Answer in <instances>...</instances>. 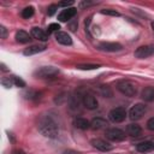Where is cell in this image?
Returning <instances> with one entry per match:
<instances>
[{
  "label": "cell",
  "instance_id": "obj_12",
  "mask_svg": "<svg viewBox=\"0 0 154 154\" xmlns=\"http://www.w3.org/2000/svg\"><path fill=\"white\" fill-rule=\"evenodd\" d=\"M55 40H57V42H59L60 45H64V46H70V45H72V38H71V36H70L67 32H65V31H58V32L55 34Z\"/></svg>",
  "mask_w": 154,
  "mask_h": 154
},
{
  "label": "cell",
  "instance_id": "obj_30",
  "mask_svg": "<svg viewBox=\"0 0 154 154\" xmlns=\"http://www.w3.org/2000/svg\"><path fill=\"white\" fill-rule=\"evenodd\" d=\"M6 36H7V30H6V28H5L4 25H0V37H1V38H6Z\"/></svg>",
  "mask_w": 154,
  "mask_h": 154
},
{
  "label": "cell",
  "instance_id": "obj_7",
  "mask_svg": "<svg viewBox=\"0 0 154 154\" xmlns=\"http://www.w3.org/2000/svg\"><path fill=\"white\" fill-rule=\"evenodd\" d=\"M154 55V46L153 45H146V46H140L135 51V57L138 59H146L148 57Z\"/></svg>",
  "mask_w": 154,
  "mask_h": 154
},
{
  "label": "cell",
  "instance_id": "obj_21",
  "mask_svg": "<svg viewBox=\"0 0 154 154\" xmlns=\"http://www.w3.org/2000/svg\"><path fill=\"white\" fill-rule=\"evenodd\" d=\"M10 79L12 82L13 85L18 87V88H24L25 87V82L20 78V77H17V76H10Z\"/></svg>",
  "mask_w": 154,
  "mask_h": 154
},
{
  "label": "cell",
  "instance_id": "obj_19",
  "mask_svg": "<svg viewBox=\"0 0 154 154\" xmlns=\"http://www.w3.org/2000/svg\"><path fill=\"white\" fill-rule=\"evenodd\" d=\"M73 125H75L77 129H79V130H87V129L90 128V122H89L88 119H85V118L78 117V118H76V119L73 120Z\"/></svg>",
  "mask_w": 154,
  "mask_h": 154
},
{
  "label": "cell",
  "instance_id": "obj_14",
  "mask_svg": "<svg viewBox=\"0 0 154 154\" xmlns=\"http://www.w3.org/2000/svg\"><path fill=\"white\" fill-rule=\"evenodd\" d=\"M107 125H108L107 120H106V119H103V118H101V117H96V118H94V119L90 122V128H91L93 130H101V129H106V128H107Z\"/></svg>",
  "mask_w": 154,
  "mask_h": 154
},
{
  "label": "cell",
  "instance_id": "obj_5",
  "mask_svg": "<svg viewBox=\"0 0 154 154\" xmlns=\"http://www.w3.org/2000/svg\"><path fill=\"white\" fill-rule=\"evenodd\" d=\"M146 112H147V106L144 103H141V102L140 103H136V105H134L130 108V111H129V118L131 120H138V119H141L144 116Z\"/></svg>",
  "mask_w": 154,
  "mask_h": 154
},
{
  "label": "cell",
  "instance_id": "obj_20",
  "mask_svg": "<svg viewBox=\"0 0 154 154\" xmlns=\"http://www.w3.org/2000/svg\"><path fill=\"white\" fill-rule=\"evenodd\" d=\"M14 38H16V41H17L18 43H28V42H30V40H31L30 35H29L26 31H24V30H18V31L16 32Z\"/></svg>",
  "mask_w": 154,
  "mask_h": 154
},
{
  "label": "cell",
  "instance_id": "obj_24",
  "mask_svg": "<svg viewBox=\"0 0 154 154\" xmlns=\"http://www.w3.org/2000/svg\"><path fill=\"white\" fill-rule=\"evenodd\" d=\"M102 14H107V16H113V17H118L119 12H117L116 10H102L101 11Z\"/></svg>",
  "mask_w": 154,
  "mask_h": 154
},
{
  "label": "cell",
  "instance_id": "obj_16",
  "mask_svg": "<svg viewBox=\"0 0 154 154\" xmlns=\"http://www.w3.org/2000/svg\"><path fill=\"white\" fill-rule=\"evenodd\" d=\"M136 149L140 153H147V152H152L154 150V141H144L141 142L136 146Z\"/></svg>",
  "mask_w": 154,
  "mask_h": 154
},
{
  "label": "cell",
  "instance_id": "obj_6",
  "mask_svg": "<svg viewBox=\"0 0 154 154\" xmlns=\"http://www.w3.org/2000/svg\"><path fill=\"white\" fill-rule=\"evenodd\" d=\"M108 118L112 123H122L126 118V109L124 107H116L109 111Z\"/></svg>",
  "mask_w": 154,
  "mask_h": 154
},
{
  "label": "cell",
  "instance_id": "obj_13",
  "mask_svg": "<svg viewBox=\"0 0 154 154\" xmlns=\"http://www.w3.org/2000/svg\"><path fill=\"white\" fill-rule=\"evenodd\" d=\"M46 48H47L46 45H31V46H29L28 48L24 49L23 54L26 55V57H29V55H34V54H37V53L43 52Z\"/></svg>",
  "mask_w": 154,
  "mask_h": 154
},
{
  "label": "cell",
  "instance_id": "obj_31",
  "mask_svg": "<svg viewBox=\"0 0 154 154\" xmlns=\"http://www.w3.org/2000/svg\"><path fill=\"white\" fill-rule=\"evenodd\" d=\"M70 29H71L72 31H76V29H77V22L71 23V24H70Z\"/></svg>",
  "mask_w": 154,
  "mask_h": 154
},
{
  "label": "cell",
  "instance_id": "obj_25",
  "mask_svg": "<svg viewBox=\"0 0 154 154\" xmlns=\"http://www.w3.org/2000/svg\"><path fill=\"white\" fill-rule=\"evenodd\" d=\"M1 83H2V85L5 87V88H11L13 84H12V82H11V79H10V77H5V78H2L1 79Z\"/></svg>",
  "mask_w": 154,
  "mask_h": 154
},
{
  "label": "cell",
  "instance_id": "obj_2",
  "mask_svg": "<svg viewBox=\"0 0 154 154\" xmlns=\"http://www.w3.org/2000/svg\"><path fill=\"white\" fill-rule=\"evenodd\" d=\"M117 89L125 96H135L136 93H137V89H136V85L130 82V81H125V79H122L117 83Z\"/></svg>",
  "mask_w": 154,
  "mask_h": 154
},
{
  "label": "cell",
  "instance_id": "obj_9",
  "mask_svg": "<svg viewBox=\"0 0 154 154\" xmlns=\"http://www.w3.org/2000/svg\"><path fill=\"white\" fill-rule=\"evenodd\" d=\"M82 102H83L84 107L88 108V109H96L97 108V105H99L96 97L93 94H89V93H87V94L83 95Z\"/></svg>",
  "mask_w": 154,
  "mask_h": 154
},
{
  "label": "cell",
  "instance_id": "obj_4",
  "mask_svg": "<svg viewBox=\"0 0 154 154\" xmlns=\"http://www.w3.org/2000/svg\"><path fill=\"white\" fill-rule=\"evenodd\" d=\"M59 73V70L54 66H42L35 71V76L38 78H53Z\"/></svg>",
  "mask_w": 154,
  "mask_h": 154
},
{
  "label": "cell",
  "instance_id": "obj_8",
  "mask_svg": "<svg viewBox=\"0 0 154 154\" xmlns=\"http://www.w3.org/2000/svg\"><path fill=\"white\" fill-rule=\"evenodd\" d=\"M97 48L102 52H118L123 48V46L118 42H100Z\"/></svg>",
  "mask_w": 154,
  "mask_h": 154
},
{
  "label": "cell",
  "instance_id": "obj_34",
  "mask_svg": "<svg viewBox=\"0 0 154 154\" xmlns=\"http://www.w3.org/2000/svg\"><path fill=\"white\" fill-rule=\"evenodd\" d=\"M150 26H152V30H153V32H154V22L150 23Z\"/></svg>",
  "mask_w": 154,
  "mask_h": 154
},
{
  "label": "cell",
  "instance_id": "obj_27",
  "mask_svg": "<svg viewBox=\"0 0 154 154\" xmlns=\"http://www.w3.org/2000/svg\"><path fill=\"white\" fill-rule=\"evenodd\" d=\"M147 129L150 130V131H154V117L153 118H149L147 120Z\"/></svg>",
  "mask_w": 154,
  "mask_h": 154
},
{
  "label": "cell",
  "instance_id": "obj_11",
  "mask_svg": "<svg viewBox=\"0 0 154 154\" xmlns=\"http://www.w3.org/2000/svg\"><path fill=\"white\" fill-rule=\"evenodd\" d=\"M77 13V8L75 7H70V8H65L59 14H58V19L60 22H67L70 19H72Z\"/></svg>",
  "mask_w": 154,
  "mask_h": 154
},
{
  "label": "cell",
  "instance_id": "obj_26",
  "mask_svg": "<svg viewBox=\"0 0 154 154\" xmlns=\"http://www.w3.org/2000/svg\"><path fill=\"white\" fill-rule=\"evenodd\" d=\"M59 29H60V25L58 24V23H52V24H49L48 25V31L51 32V31H59Z\"/></svg>",
  "mask_w": 154,
  "mask_h": 154
},
{
  "label": "cell",
  "instance_id": "obj_33",
  "mask_svg": "<svg viewBox=\"0 0 154 154\" xmlns=\"http://www.w3.org/2000/svg\"><path fill=\"white\" fill-rule=\"evenodd\" d=\"M0 66H1V70H2V71H7V69H6V66H5V64H4V63H1V65H0Z\"/></svg>",
  "mask_w": 154,
  "mask_h": 154
},
{
  "label": "cell",
  "instance_id": "obj_28",
  "mask_svg": "<svg viewBox=\"0 0 154 154\" xmlns=\"http://www.w3.org/2000/svg\"><path fill=\"white\" fill-rule=\"evenodd\" d=\"M57 8H58V6H57V5H51V6L48 7V11H47V13H48V16H53V14L55 13V11H57Z\"/></svg>",
  "mask_w": 154,
  "mask_h": 154
},
{
  "label": "cell",
  "instance_id": "obj_22",
  "mask_svg": "<svg viewBox=\"0 0 154 154\" xmlns=\"http://www.w3.org/2000/svg\"><path fill=\"white\" fill-rule=\"evenodd\" d=\"M32 14H34V7L32 6H28L24 10H22V17L24 19H29Z\"/></svg>",
  "mask_w": 154,
  "mask_h": 154
},
{
  "label": "cell",
  "instance_id": "obj_17",
  "mask_svg": "<svg viewBox=\"0 0 154 154\" xmlns=\"http://www.w3.org/2000/svg\"><path fill=\"white\" fill-rule=\"evenodd\" d=\"M30 34L36 40H40V41H43V42L48 40V35L42 29H40V28H32L31 31H30Z\"/></svg>",
  "mask_w": 154,
  "mask_h": 154
},
{
  "label": "cell",
  "instance_id": "obj_32",
  "mask_svg": "<svg viewBox=\"0 0 154 154\" xmlns=\"http://www.w3.org/2000/svg\"><path fill=\"white\" fill-rule=\"evenodd\" d=\"M12 154H25V152L22 150V149H16V150L12 152Z\"/></svg>",
  "mask_w": 154,
  "mask_h": 154
},
{
  "label": "cell",
  "instance_id": "obj_29",
  "mask_svg": "<svg viewBox=\"0 0 154 154\" xmlns=\"http://www.w3.org/2000/svg\"><path fill=\"white\" fill-rule=\"evenodd\" d=\"M73 5V1H61L58 4V6H61V7H66V8H70V6Z\"/></svg>",
  "mask_w": 154,
  "mask_h": 154
},
{
  "label": "cell",
  "instance_id": "obj_10",
  "mask_svg": "<svg viewBox=\"0 0 154 154\" xmlns=\"http://www.w3.org/2000/svg\"><path fill=\"white\" fill-rule=\"evenodd\" d=\"M90 143H91V146L94 148H96V149H99L101 152H108V150H111L113 148V146L109 142H107V141H105L102 138H94V140H91Z\"/></svg>",
  "mask_w": 154,
  "mask_h": 154
},
{
  "label": "cell",
  "instance_id": "obj_18",
  "mask_svg": "<svg viewBox=\"0 0 154 154\" xmlns=\"http://www.w3.org/2000/svg\"><path fill=\"white\" fill-rule=\"evenodd\" d=\"M141 97L146 102L153 101L154 100V87H146L141 93Z\"/></svg>",
  "mask_w": 154,
  "mask_h": 154
},
{
  "label": "cell",
  "instance_id": "obj_3",
  "mask_svg": "<svg viewBox=\"0 0 154 154\" xmlns=\"http://www.w3.org/2000/svg\"><path fill=\"white\" fill-rule=\"evenodd\" d=\"M105 135H106V138L112 141V142H120V141H124L125 140V132L118 128H109V129H106L105 131Z\"/></svg>",
  "mask_w": 154,
  "mask_h": 154
},
{
  "label": "cell",
  "instance_id": "obj_23",
  "mask_svg": "<svg viewBox=\"0 0 154 154\" xmlns=\"http://www.w3.org/2000/svg\"><path fill=\"white\" fill-rule=\"evenodd\" d=\"M76 67L78 70H95V69H99L100 66L96 64H79Z\"/></svg>",
  "mask_w": 154,
  "mask_h": 154
},
{
  "label": "cell",
  "instance_id": "obj_15",
  "mask_svg": "<svg viewBox=\"0 0 154 154\" xmlns=\"http://www.w3.org/2000/svg\"><path fill=\"white\" fill-rule=\"evenodd\" d=\"M126 134L132 137H137L142 134V128L136 123H131L126 126Z\"/></svg>",
  "mask_w": 154,
  "mask_h": 154
},
{
  "label": "cell",
  "instance_id": "obj_1",
  "mask_svg": "<svg viewBox=\"0 0 154 154\" xmlns=\"http://www.w3.org/2000/svg\"><path fill=\"white\" fill-rule=\"evenodd\" d=\"M37 129L45 137H48V138H55L59 134V128L51 117L41 118L38 122Z\"/></svg>",
  "mask_w": 154,
  "mask_h": 154
}]
</instances>
